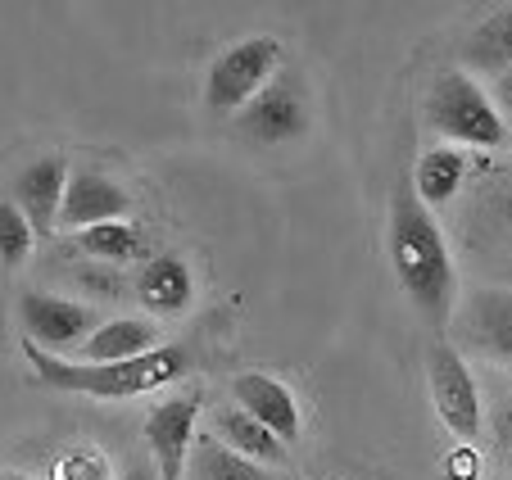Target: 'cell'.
Here are the masks:
<instances>
[{"instance_id": "obj_5", "label": "cell", "mask_w": 512, "mask_h": 480, "mask_svg": "<svg viewBox=\"0 0 512 480\" xmlns=\"http://www.w3.org/2000/svg\"><path fill=\"white\" fill-rule=\"evenodd\" d=\"M426 385H431V404L440 413V422H445V431L458 444H476V435L485 426L481 390H476L467 358L445 340H435L431 354H426Z\"/></svg>"}, {"instance_id": "obj_16", "label": "cell", "mask_w": 512, "mask_h": 480, "mask_svg": "<svg viewBox=\"0 0 512 480\" xmlns=\"http://www.w3.org/2000/svg\"><path fill=\"white\" fill-rule=\"evenodd\" d=\"M186 480H277V476H272V467L250 462L245 453H236L232 444H223L213 431H200L195 435Z\"/></svg>"}, {"instance_id": "obj_23", "label": "cell", "mask_w": 512, "mask_h": 480, "mask_svg": "<svg viewBox=\"0 0 512 480\" xmlns=\"http://www.w3.org/2000/svg\"><path fill=\"white\" fill-rule=\"evenodd\" d=\"M445 476L449 480H476V476H481V453L467 449V444H463V449H454V453H449V462H445Z\"/></svg>"}, {"instance_id": "obj_21", "label": "cell", "mask_w": 512, "mask_h": 480, "mask_svg": "<svg viewBox=\"0 0 512 480\" xmlns=\"http://www.w3.org/2000/svg\"><path fill=\"white\" fill-rule=\"evenodd\" d=\"M32 245H37V231H32L28 213L14 200H0V263L5 268H23L32 259Z\"/></svg>"}, {"instance_id": "obj_10", "label": "cell", "mask_w": 512, "mask_h": 480, "mask_svg": "<svg viewBox=\"0 0 512 480\" xmlns=\"http://www.w3.org/2000/svg\"><path fill=\"white\" fill-rule=\"evenodd\" d=\"M68 164L59 154H46V159H32L28 168H19L10 186V200L28 213L32 231L37 236H50L59 231V209H64V191H68Z\"/></svg>"}, {"instance_id": "obj_22", "label": "cell", "mask_w": 512, "mask_h": 480, "mask_svg": "<svg viewBox=\"0 0 512 480\" xmlns=\"http://www.w3.org/2000/svg\"><path fill=\"white\" fill-rule=\"evenodd\" d=\"M55 480H114V467H109L105 449L78 444V449H68L64 458L55 462Z\"/></svg>"}, {"instance_id": "obj_15", "label": "cell", "mask_w": 512, "mask_h": 480, "mask_svg": "<svg viewBox=\"0 0 512 480\" xmlns=\"http://www.w3.org/2000/svg\"><path fill=\"white\" fill-rule=\"evenodd\" d=\"M209 431L223 444H232L236 453H245L250 462H263V467H286L290 462V444L277 440L268 426L254 422L241 408H218V413L209 417Z\"/></svg>"}, {"instance_id": "obj_20", "label": "cell", "mask_w": 512, "mask_h": 480, "mask_svg": "<svg viewBox=\"0 0 512 480\" xmlns=\"http://www.w3.org/2000/svg\"><path fill=\"white\" fill-rule=\"evenodd\" d=\"M73 286H78L82 304H109V299H123L127 290H136V281H127L118 263L87 259V263H78V272H73Z\"/></svg>"}, {"instance_id": "obj_14", "label": "cell", "mask_w": 512, "mask_h": 480, "mask_svg": "<svg viewBox=\"0 0 512 480\" xmlns=\"http://www.w3.org/2000/svg\"><path fill=\"white\" fill-rule=\"evenodd\" d=\"M467 336L481 354L512 363V290H476L467 299Z\"/></svg>"}, {"instance_id": "obj_7", "label": "cell", "mask_w": 512, "mask_h": 480, "mask_svg": "<svg viewBox=\"0 0 512 480\" xmlns=\"http://www.w3.org/2000/svg\"><path fill=\"white\" fill-rule=\"evenodd\" d=\"M200 390H182L159 399L145 413V444L155 458V476L159 480H182L191 467V449H195V422H200Z\"/></svg>"}, {"instance_id": "obj_8", "label": "cell", "mask_w": 512, "mask_h": 480, "mask_svg": "<svg viewBox=\"0 0 512 480\" xmlns=\"http://www.w3.org/2000/svg\"><path fill=\"white\" fill-rule=\"evenodd\" d=\"M241 132L250 141L263 145H281V141H295V136L309 132V105H304V91H300V77L295 73H277L268 82L259 100L241 109Z\"/></svg>"}, {"instance_id": "obj_24", "label": "cell", "mask_w": 512, "mask_h": 480, "mask_svg": "<svg viewBox=\"0 0 512 480\" xmlns=\"http://www.w3.org/2000/svg\"><path fill=\"white\" fill-rule=\"evenodd\" d=\"M494 440L503 453H512V390H503L499 408H494Z\"/></svg>"}, {"instance_id": "obj_3", "label": "cell", "mask_w": 512, "mask_h": 480, "mask_svg": "<svg viewBox=\"0 0 512 480\" xmlns=\"http://www.w3.org/2000/svg\"><path fill=\"white\" fill-rule=\"evenodd\" d=\"M426 118L445 141L476 145V150H499L508 145V123H503L494 96L463 68H445L435 77L431 100H426Z\"/></svg>"}, {"instance_id": "obj_25", "label": "cell", "mask_w": 512, "mask_h": 480, "mask_svg": "<svg viewBox=\"0 0 512 480\" xmlns=\"http://www.w3.org/2000/svg\"><path fill=\"white\" fill-rule=\"evenodd\" d=\"M490 96H494V105H499V114L512 118V68L494 77V91H490Z\"/></svg>"}, {"instance_id": "obj_27", "label": "cell", "mask_w": 512, "mask_h": 480, "mask_svg": "<svg viewBox=\"0 0 512 480\" xmlns=\"http://www.w3.org/2000/svg\"><path fill=\"white\" fill-rule=\"evenodd\" d=\"M503 222L512 227V191H508V200H503Z\"/></svg>"}, {"instance_id": "obj_17", "label": "cell", "mask_w": 512, "mask_h": 480, "mask_svg": "<svg viewBox=\"0 0 512 480\" xmlns=\"http://www.w3.org/2000/svg\"><path fill=\"white\" fill-rule=\"evenodd\" d=\"M463 177H467V154L454 150V145H435V150H426L422 159H417L413 191L426 209H440V204H449L458 195Z\"/></svg>"}, {"instance_id": "obj_26", "label": "cell", "mask_w": 512, "mask_h": 480, "mask_svg": "<svg viewBox=\"0 0 512 480\" xmlns=\"http://www.w3.org/2000/svg\"><path fill=\"white\" fill-rule=\"evenodd\" d=\"M118 480H159V476H150V462H127V471Z\"/></svg>"}, {"instance_id": "obj_19", "label": "cell", "mask_w": 512, "mask_h": 480, "mask_svg": "<svg viewBox=\"0 0 512 480\" xmlns=\"http://www.w3.org/2000/svg\"><path fill=\"white\" fill-rule=\"evenodd\" d=\"M472 59H476V68H494V77L512 68V5L499 14H490V19L476 28Z\"/></svg>"}, {"instance_id": "obj_12", "label": "cell", "mask_w": 512, "mask_h": 480, "mask_svg": "<svg viewBox=\"0 0 512 480\" xmlns=\"http://www.w3.org/2000/svg\"><path fill=\"white\" fill-rule=\"evenodd\" d=\"M136 299L145 304V313L155 317H182L195 299V281L177 254H155L145 259V268L136 272Z\"/></svg>"}, {"instance_id": "obj_13", "label": "cell", "mask_w": 512, "mask_h": 480, "mask_svg": "<svg viewBox=\"0 0 512 480\" xmlns=\"http://www.w3.org/2000/svg\"><path fill=\"white\" fill-rule=\"evenodd\" d=\"M155 349H159L155 317H114L78 349V363H132V358H145Z\"/></svg>"}, {"instance_id": "obj_6", "label": "cell", "mask_w": 512, "mask_h": 480, "mask_svg": "<svg viewBox=\"0 0 512 480\" xmlns=\"http://www.w3.org/2000/svg\"><path fill=\"white\" fill-rule=\"evenodd\" d=\"M19 322L23 336L37 340L41 349L59 354V349H82L105 322L91 304L68 295H50V290H23L19 295Z\"/></svg>"}, {"instance_id": "obj_18", "label": "cell", "mask_w": 512, "mask_h": 480, "mask_svg": "<svg viewBox=\"0 0 512 480\" xmlns=\"http://www.w3.org/2000/svg\"><path fill=\"white\" fill-rule=\"evenodd\" d=\"M78 240V250L87 254V259H96V263H132V259H141V231L132 227V222H105V227H91V231H82V236H73Z\"/></svg>"}, {"instance_id": "obj_9", "label": "cell", "mask_w": 512, "mask_h": 480, "mask_svg": "<svg viewBox=\"0 0 512 480\" xmlns=\"http://www.w3.org/2000/svg\"><path fill=\"white\" fill-rule=\"evenodd\" d=\"M132 213V195L114 182V177L96 173V168H78L68 177V191H64V209H59V231H82L91 227H105V222H127Z\"/></svg>"}, {"instance_id": "obj_11", "label": "cell", "mask_w": 512, "mask_h": 480, "mask_svg": "<svg viewBox=\"0 0 512 480\" xmlns=\"http://www.w3.org/2000/svg\"><path fill=\"white\" fill-rule=\"evenodd\" d=\"M232 399L241 413H250L254 422H263L277 440H286V444L300 440V404H295V394H290L277 376L241 372L232 381Z\"/></svg>"}, {"instance_id": "obj_2", "label": "cell", "mask_w": 512, "mask_h": 480, "mask_svg": "<svg viewBox=\"0 0 512 480\" xmlns=\"http://www.w3.org/2000/svg\"><path fill=\"white\" fill-rule=\"evenodd\" d=\"M23 358H28L32 376L41 385L68 394H91V399H136V394L173 385L191 367L186 349L177 345H159L155 354L132 358V363H78V358H59L50 349H41L37 340H23Z\"/></svg>"}, {"instance_id": "obj_4", "label": "cell", "mask_w": 512, "mask_h": 480, "mask_svg": "<svg viewBox=\"0 0 512 480\" xmlns=\"http://www.w3.org/2000/svg\"><path fill=\"white\" fill-rule=\"evenodd\" d=\"M277 68H281L277 37H245L213 59L209 82H204V100H209L213 114H241L250 100H259L268 91Z\"/></svg>"}, {"instance_id": "obj_1", "label": "cell", "mask_w": 512, "mask_h": 480, "mask_svg": "<svg viewBox=\"0 0 512 480\" xmlns=\"http://www.w3.org/2000/svg\"><path fill=\"white\" fill-rule=\"evenodd\" d=\"M390 263H395L399 290L408 295V304H417V313L435 327H445L454 317V254L449 240L435 222V213L417 200L413 182L399 186L390 200Z\"/></svg>"}, {"instance_id": "obj_28", "label": "cell", "mask_w": 512, "mask_h": 480, "mask_svg": "<svg viewBox=\"0 0 512 480\" xmlns=\"http://www.w3.org/2000/svg\"><path fill=\"white\" fill-rule=\"evenodd\" d=\"M0 480H32V476H23V471H14V467H10V471H5V476H0Z\"/></svg>"}]
</instances>
